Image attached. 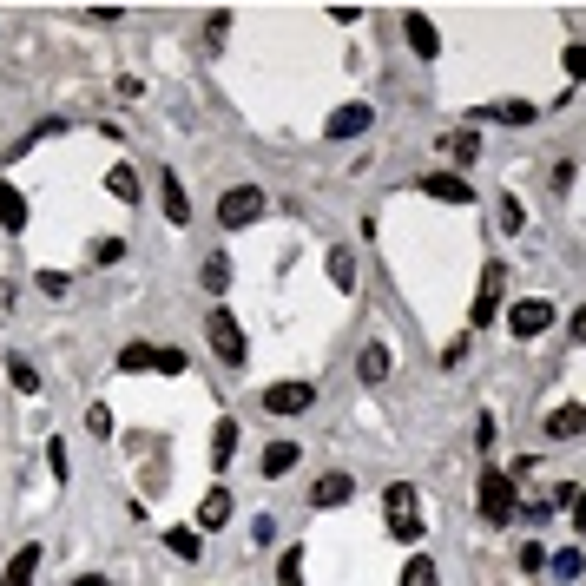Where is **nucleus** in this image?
I'll return each mask as SVG.
<instances>
[{
    "instance_id": "f257e3e1",
    "label": "nucleus",
    "mask_w": 586,
    "mask_h": 586,
    "mask_svg": "<svg viewBox=\"0 0 586 586\" xmlns=\"http://www.w3.org/2000/svg\"><path fill=\"white\" fill-rule=\"evenodd\" d=\"M475 507H481V521H488V527H507V521H514V507H521V488L507 481V468H481V481H475Z\"/></svg>"
},
{
    "instance_id": "f03ea898",
    "label": "nucleus",
    "mask_w": 586,
    "mask_h": 586,
    "mask_svg": "<svg viewBox=\"0 0 586 586\" xmlns=\"http://www.w3.org/2000/svg\"><path fill=\"white\" fill-rule=\"evenodd\" d=\"M382 514H389V534L396 540H422V494L409 481H396V488L382 494Z\"/></svg>"
},
{
    "instance_id": "7ed1b4c3",
    "label": "nucleus",
    "mask_w": 586,
    "mask_h": 586,
    "mask_svg": "<svg viewBox=\"0 0 586 586\" xmlns=\"http://www.w3.org/2000/svg\"><path fill=\"white\" fill-rule=\"evenodd\" d=\"M554 317H560V310H554L547 297H521V303H507V330L521 336V343L547 336V330H554Z\"/></svg>"
},
{
    "instance_id": "20e7f679",
    "label": "nucleus",
    "mask_w": 586,
    "mask_h": 586,
    "mask_svg": "<svg viewBox=\"0 0 586 586\" xmlns=\"http://www.w3.org/2000/svg\"><path fill=\"white\" fill-rule=\"evenodd\" d=\"M264 205H270V198H264V191H257V185H238V191H224V205H218V224H224V231H251V224L264 218Z\"/></svg>"
},
{
    "instance_id": "39448f33",
    "label": "nucleus",
    "mask_w": 586,
    "mask_h": 586,
    "mask_svg": "<svg viewBox=\"0 0 586 586\" xmlns=\"http://www.w3.org/2000/svg\"><path fill=\"white\" fill-rule=\"evenodd\" d=\"M119 369H126V376H139V369H165V376H178V369H185V349H159V343H126V349H119Z\"/></svg>"
},
{
    "instance_id": "423d86ee",
    "label": "nucleus",
    "mask_w": 586,
    "mask_h": 586,
    "mask_svg": "<svg viewBox=\"0 0 586 586\" xmlns=\"http://www.w3.org/2000/svg\"><path fill=\"white\" fill-rule=\"evenodd\" d=\"M205 336H211V349H218V363H231V369L244 363V330H238V317H231L224 303L205 317Z\"/></svg>"
},
{
    "instance_id": "0eeeda50",
    "label": "nucleus",
    "mask_w": 586,
    "mask_h": 586,
    "mask_svg": "<svg viewBox=\"0 0 586 586\" xmlns=\"http://www.w3.org/2000/svg\"><path fill=\"white\" fill-rule=\"evenodd\" d=\"M501 284H507V270H501V264L481 270V297L468 303V330H488V323L501 317Z\"/></svg>"
},
{
    "instance_id": "6e6552de",
    "label": "nucleus",
    "mask_w": 586,
    "mask_h": 586,
    "mask_svg": "<svg viewBox=\"0 0 586 586\" xmlns=\"http://www.w3.org/2000/svg\"><path fill=\"white\" fill-rule=\"evenodd\" d=\"M310 402H317V389H310V382H270V389H264V409L270 415H303Z\"/></svg>"
},
{
    "instance_id": "1a4fd4ad",
    "label": "nucleus",
    "mask_w": 586,
    "mask_h": 586,
    "mask_svg": "<svg viewBox=\"0 0 586 586\" xmlns=\"http://www.w3.org/2000/svg\"><path fill=\"white\" fill-rule=\"evenodd\" d=\"M369 126H376V112H369L363 99H356V106H336V112H330V126H323V132H330V139H363Z\"/></svg>"
},
{
    "instance_id": "9d476101",
    "label": "nucleus",
    "mask_w": 586,
    "mask_h": 586,
    "mask_svg": "<svg viewBox=\"0 0 586 586\" xmlns=\"http://www.w3.org/2000/svg\"><path fill=\"white\" fill-rule=\"evenodd\" d=\"M422 191H428V198H442V205H468V198H475L461 172H428V178H422Z\"/></svg>"
},
{
    "instance_id": "9b49d317",
    "label": "nucleus",
    "mask_w": 586,
    "mask_h": 586,
    "mask_svg": "<svg viewBox=\"0 0 586 586\" xmlns=\"http://www.w3.org/2000/svg\"><path fill=\"white\" fill-rule=\"evenodd\" d=\"M389 369H396V356H389V343H363V363H356V376L376 389V382H389Z\"/></svg>"
},
{
    "instance_id": "f8f14e48",
    "label": "nucleus",
    "mask_w": 586,
    "mask_h": 586,
    "mask_svg": "<svg viewBox=\"0 0 586 586\" xmlns=\"http://www.w3.org/2000/svg\"><path fill=\"white\" fill-rule=\"evenodd\" d=\"M402 27H409V47L422 53V60H435V53H442V33H435V20H428V14H409Z\"/></svg>"
},
{
    "instance_id": "ddd939ff",
    "label": "nucleus",
    "mask_w": 586,
    "mask_h": 586,
    "mask_svg": "<svg viewBox=\"0 0 586 586\" xmlns=\"http://www.w3.org/2000/svg\"><path fill=\"white\" fill-rule=\"evenodd\" d=\"M349 494H356V481H349V475H317V488H310V507H343Z\"/></svg>"
},
{
    "instance_id": "4468645a",
    "label": "nucleus",
    "mask_w": 586,
    "mask_h": 586,
    "mask_svg": "<svg viewBox=\"0 0 586 586\" xmlns=\"http://www.w3.org/2000/svg\"><path fill=\"white\" fill-rule=\"evenodd\" d=\"M224 521H231V494H224V488H211L205 501H198V527H205V534H218Z\"/></svg>"
},
{
    "instance_id": "2eb2a0df",
    "label": "nucleus",
    "mask_w": 586,
    "mask_h": 586,
    "mask_svg": "<svg viewBox=\"0 0 586 586\" xmlns=\"http://www.w3.org/2000/svg\"><path fill=\"white\" fill-rule=\"evenodd\" d=\"M33 573H40V547H20L7 560V573H0V586H33Z\"/></svg>"
},
{
    "instance_id": "dca6fc26",
    "label": "nucleus",
    "mask_w": 586,
    "mask_h": 586,
    "mask_svg": "<svg viewBox=\"0 0 586 586\" xmlns=\"http://www.w3.org/2000/svg\"><path fill=\"white\" fill-rule=\"evenodd\" d=\"M297 461H303V455H297V442H270V448H264V475H270V481H284Z\"/></svg>"
},
{
    "instance_id": "f3484780",
    "label": "nucleus",
    "mask_w": 586,
    "mask_h": 586,
    "mask_svg": "<svg viewBox=\"0 0 586 586\" xmlns=\"http://www.w3.org/2000/svg\"><path fill=\"white\" fill-rule=\"evenodd\" d=\"M0 224H7V231H27V191L0 185Z\"/></svg>"
},
{
    "instance_id": "a211bd4d",
    "label": "nucleus",
    "mask_w": 586,
    "mask_h": 586,
    "mask_svg": "<svg viewBox=\"0 0 586 586\" xmlns=\"http://www.w3.org/2000/svg\"><path fill=\"white\" fill-rule=\"evenodd\" d=\"M475 119H494V126H527V119H534V106H527V99H501V106L475 112Z\"/></svg>"
},
{
    "instance_id": "6ab92c4d",
    "label": "nucleus",
    "mask_w": 586,
    "mask_h": 586,
    "mask_svg": "<svg viewBox=\"0 0 586 586\" xmlns=\"http://www.w3.org/2000/svg\"><path fill=\"white\" fill-rule=\"evenodd\" d=\"M106 191L119 198V205H139V172H132V165H112V172H106Z\"/></svg>"
},
{
    "instance_id": "aec40b11",
    "label": "nucleus",
    "mask_w": 586,
    "mask_h": 586,
    "mask_svg": "<svg viewBox=\"0 0 586 586\" xmlns=\"http://www.w3.org/2000/svg\"><path fill=\"white\" fill-rule=\"evenodd\" d=\"M580 428H586V409H554L547 415V435H554V442H573Z\"/></svg>"
},
{
    "instance_id": "412c9836",
    "label": "nucleus",
    "mask_w": 586,
    "mask_h": 586,
    "mask_svg": "<svg viewBox=\"0 0 586 586\" xmlns=\"http://www.w3.org/2000/svg\"><path fill=\"white\" fill-rule=\"evenodd\" d=\"M442 152H448L455 165H475V159H481V139H475V132H448Z\"/></svg>"
},
{
    "instance_id": "4be33fe9",
    "label": "nucleus",
    "mask_w": 586,
    "mask_h": 586,
    "mask_svg": "<svg viewBox=\"0 0 586 586\" xmlns=\"http://www.w3.org/2000/svg\"><path fill=\"white\" fill-rule=\"evenodd\" d=\"M396 586H442V573H435V560H428V554H415L409 567H402Z\"/></svg>"
},
{
    "instance_id": "5701e85b",
    "label": "nucleus",
    "mask_w": 586,
    "mask_h": 586,
    "mask_svg": "<svg viewBox=\"0 0 586 586\" xmlns=\"http://www.w3.org/2000/svg\"><path fill=\"white\" fill-rule=\"evenodd\" d=\"M231 448H238V422L224 415V422L211 428V461H218V468H224V461H231Z\"/></svg>"
},
{
    "instance_id": "b1692460",
    "label": "nucleus",
    "mask_w": 586,
    "mask_h": 586,
    "mask_svg": "<svg viewBox=\"0 0 586 586\" xmlns=\"http://www.w3.org/2000/svg\"><path fill=\"white\" fill-rule=\"evenodd\" d=\"M198 277H205L211 297H224V290H231V257H205V270H198Z\"/></svg>"
},
{
    "instance_id": "393cba45",
    "label": "nucleus",
    "mask_w": 586,
    "mask_h": 586,
    "mask_svg": "<svg viewBox=\"0 0 586 586\" xmlns=\"http://www.w3.org/2000/svg\"><path fill=\"white\" fill-rule=\"evenodd\" d=\"M165 218H172V224H191V205H185V191H178L172 172H165Z\"/></svg>"
},
{
    "instance_id": "a878e982",
    "label": "nucleus",
    "mask_w": 586,
    "mask_h": 586,
    "mask_svg": "<svg viewBox=\"0 0 586 586\" xmlns=\"http://www.w3.org/2000/svg\"><path fill=\"white\" fill-rule=\"evenodd\" d=\"M330 284L336 290H356V257H349V251H330Z\"/></svg>"
},
{
    "instance_id": "bb28decb",
    "label": "nucleus",
    "mask_w": 586,
    "mask_h": 586,
    "mask_svg": "<svg viewBox=\"0 0 586 586\" xmlns=\"http://www.w3.org/2000/svg\"><path fill=\"white\" fill-rule=\"evenodd\" d=\"M580 567H586V560H580V547H567V554H554V560H547V573H554V580H580Z\"/></svg>"
},
{
    "instance_id": "cd10ccee",
    "label": "nucleus",
    "mask_w": 586,
    "mask_h": 586,
    "mask_svg": "<svg viewBox=\"0 0 586 586\" xmlns=\"http://www.w3.org/2000/svg\"><path fill=\"white\" fill-rule=\"evenodd\" d=\"M554 501H567V507H573L567 521H573V527H580V534H586V488H554Z\"/></svg>"
},
{
    "instance_id": "c85d7f7f",
    "label": "nucleus",
    "mask_w": 586,
    "mask_h": 586,
    "mask_svg": "<svg viewBox=\"0 0 586 586\" xmlns=\"http://www.w3.org/2000/svg\"><path fill=\"white\" fill-rule=\"evenodd\" d=\"M165 547H172L178 560H198V534H191V527H172V534H165Z\"/></svg>"
},
{
    "instance_id": "c756f323",
    "label": "nucleus",
    "mask_w": 586,
    "mask_h": 586,
    "mask_svg": "<svg viewBox=\"0 0 586 586\" xmlns=\"http://www.w3.org/2000/svg\"><path fill=\"white\" fill-rule=\"evenodd\" d=\"M7 376H14V389H20V396H33V389H40V369H33V363H14Z\"/></svg>"
},
{
    "instance_id": "7c9ffc66",
    "label": "nucleus",
    "mask_w": 586,
    "mask_h": 586,
    "mask_svg": "<svg viewBox=\"0 0 586 586\" xmlns=\"http://www.w3.org/2000/svg\"><path fill=\"white\" fill-rule=\"evenodd\" d=\"M119 257H126V238H99L93 244V264H119Z\"/></svg>"
},
{
    "instance_id": "2f4dec72",
    "label": "nucleus",
    "mask_w": 586,
    "mask_h": 586,
    "mask_svg": "<svg viewBox=\"0 0 586 586\" xmlns=\"http://www.w3.org/2000/svg\"><path fill=\"white\" fill-rule=\"evenodd\" d=\"M560 66H567V80H586V47H580V40L560 53Z\"/></svg>"
},
{
    "instance_id": "473e14b6",
    "label": "nucleus",
    "mask_w": 586,
    "mask_h": 586,
    "mask_svg": "<svg viewBox=\"0 0 586 586\" xmlns=\"http://www.w3.org/2000/svg\"><path fill=\"white\" fill-rule=\"evenodd\" d=\"M277 580H284V586H303V554H297V547H290V554H284V567H277Z\"/></svg>"
},
{
    "instance_id": "72a5a7b5",
    "label": "nucleus",
    "mask_w": 586,
    "mask_h": 586,
    "mask_svg": "<svg viewBox=\"0 0 586 586\" xmlns=\"http://www.w3.org/2000/svg\"><path fill=\"white\" fill-rule=\"evenodd\" d=\"M40 290H47V297H66V290H73V277H66V270H40Z\"/></svg>"
},
{
    "instance_id": "f704fd0d",
    "label": "nucleus",
    "mask_w": 586,
    "mask_h": 586,
    "mask_svg": "<svg viewBox=\"0 0 586 586\" xmlns=\"http://www.w3.org/2000/svg\"><path fill=\"white\" fill-rule=\"evenodd\" d=\"M527 224V211H521V198H501V231H521Z\"/></svg>"
},
{
    "instance_id": "c9c22d12",
    "label": "nucleus",
    "mask_w": 586,
    "mask_h": 586,
    "mask_svg": "<svg viewBox=\"0 0 586 586\" xmlns=\"http://www.w3.org/2000/svg\"><path fill=\"white\" fill-rule=\"evenodd\" d=\"M86 428H93V435H112V409H106V402H93V409H86Z\"/></svg>"
},
{
    "instance_id": "e433bc0d",
    "label": "nucleus",
    "mask_w": 586,
    "mask_h": 586,
    "mask_svg": "<svg viewBox=\"0 0 586 586\" xmlns=\"http://www.w3.org/2000/svg\"><path fill=\"white\" fill-rule=\"evenodd\" d=\"M521 567H527V573L547 567V547H540V540H527V547H521Z\"/></svg>"
},
{
    "instance_id": "4c0bfd02",
    "label": "nucleus",
    "mask_w": 586,
    "mask_h": 586,
    "mask_svg": "<svg viewBox=\"0 0 586 586\" xmlns=\"http://www.w3.org/2000/svg\"><path fill=\"white\" fill-rule=\"evenodd\" d=\"M47 468H53V475L66 481V442H60V435H53V442H47Z\"/></svg>"
},
{
    "instance_id": "58836bf2",
    "label": "nucleus",
    "mask_w": 586,
    "mask_h": 586,
    "mask_svg": "<svg viewBox=\"0 0 586 586\" xmlns=\"http://www.w3.org/2000/svg\"><path fill=\"white\" fill-rule=\"evenodd\" d=\"M73 586H106V573H80V580H73Z\"/></svg>"
},
{
    "instance_id": "ea45409f",
    "label": "nucleus",
    "mask_w": 586,
    "mask_h": 586,
    "mask_svg": "<svg viewBox=\"0 0 586 586\" xmlns=\"http://www.w3.org/2000/svg\"><path fill=\"white\" fill-rule=\"evenodd\" d=\"M573 336H580V343H586V310H580V317H573Z\"/></svg>"
}]
</instances>
